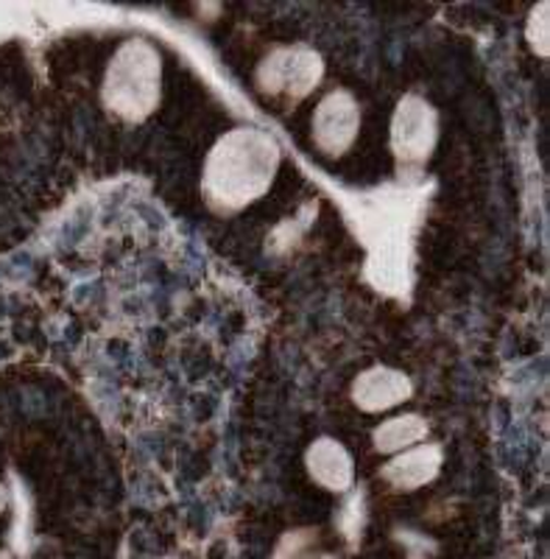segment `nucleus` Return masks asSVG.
Wrapping results in <instances>:
<instances>
[{
    "mask_svg": "<svg viewBox=\"0 0 550 559\" xmlns=\"http://www.w3.org/2000/svg\"><path fill=\"white\" fill-rule=\"evenodd\" d=\"M324 76V62L313 48L304 45H283L274 48L258 64L254 82L260 93L285 102H302L319 87Z\"/></svg>",
    "mask_w": 550,
    "mask_h": 559,
    "instance_id": "nucleus-3",
    "label": "nucleus"
},
{
    "mask_svg": "<svg viewBox=\"0 0 550 559\" xmlns=\"http://www.w3.org/2000/svg\"><path fill=\"white\" fill-rule=\"evenodd\" d=\"M428 437V423L419 414H399V417L386 419L374 431V451L378 453H399L419 445Z\"/></svg>",
    "mask_w": 550,
    "mask_h": 559,
    "instance_id": "nucleus-9",
    "label": "nucleus"
},
{
    "mask_svg": "<svg viewBox=\"0 0 550 559\" xmlns=\"http://www.w3.org/2000/svg\"><path fill=\"white\" fill-rule=\"evenodd\" d=\"M414 394L411 378L405 376L403 369L394 367H369L352 383V401L363 412H388L399 406Z\"/></svg>",
    "mask_w": 550,
    "mask_h": 559,
    "instance_id": "nucleus-6",
    "label": "nucleus"
},
{
    "mask_svg": "<svg viewBox=\"0 0 550 559\" xmlns=\"http://www.w3.org/2000/svg\"><path fill=\"white\" fill-rule=\"evenodd\" d=\"M304 467H308L310 478L330 492H344V489L352 487V456L338 439L319 437L304 453Z\"/></svg>",
    "mask_w": 550,
    "mask_h": 559,
    "instance_id": "nucleus-8",
    "label": "nucleus"
},
{
    "mask_svg": "<svg viewBox=\"0 0 550 559\" xmlns=\"http://www.w3.org/2000/svg\"><path fill=\"white\" fill-rule=\"evenodd\" d=\"M442 462V448L419 442V445L408 448V451L394 453L392 462L383 467V478H386L394 489H399V492H414V489L425 487V484H430L439 476Z\"/></svg>",
    "mask_w": 550,
    "mask_h": 559,
    "instance_id": "nucleus-7",
    "label": "nucleus"
},
{
    "mask_svg": "<svg viewBox=\"0 0 550 559\" xmlns=\"http://www.w3.org/2000/svg\"><path fill=\"white\" fill-rule=\"evenodd\" d=\"M0 559H12L7 551H0Z\"/></svg>",
    "mask_w": 550,
    "mask_h": 559,
    "instance_id": "nucleus-13",
    "label": "nucleus"
},
{
    "mask_svg": "<svg viewBox=\"0 0 550 559\" xmlns=\"http://www.w3.org/2000/svg\"><path fill=\"white\" fill-rule=\"evenodd\" d=\"M319 534L313 528H297V532H288L279 540L277 551H274V559H304L308 551L316 546Z\"/></svg>",
    "mask_w": 550,
    "mask_h": 559,
    "instance_id": "nucleus-11",
    "label": "nucleus"
},
{
    "mask_svg": "<svg viewBox=\"0 0 550 559\" xmlns=\"http://www.w3.org/2000/svg\"><path fill=\"white\" fill-rule=\"evenodd\" d=\"M104 104L121 121L140 123L163 98V57L146 39H129L109 59L104 73Z\"/></svg>",
    "mask_w": 550,
    "mask_h": 559,
    "instance_id": "nucleus-2",
    "label": "nucleus"
},
{
    "mask_svg": "<svg viewBox=\"0 0 550 559\" xmlns=\"http://www.w3.org/2000/svg\"><path fill=\"white\" fill-rule=\"evenodd\" d=\"M548 12H550V3H539V7L531 9V14H528V23H525V39H528V45H531V51L539 53V57H548V32H550V20H548Z\"/></svg>",
    "mask_w": 550,
    "mask_h": 559,
    "instance_id": "nucleus-10",
    "label": "nucleus"
},
{
    "mask_svg": "<svg viewBox=\"0 0 550 559\" xmlns=\"http://www.w3.org/2000/svg\"><path fill=\"white\" fill-rule=\"evenodd\" d=\"M279 143L258 127H238L215 140L204 163V197L218 213H238L272 188L279 171Z\"/></svg>",
    "mask_w": 550,
    "mask_h": 559,
    "instance_id": "nucleus-1",
    "label": "nucleus"
},
{
    "mask_svg": "<svg viewBox=\"0 0 550 559\" xmlns=\"http://www.w3.org/2000/svg\"><path fill=\"white\" fill-rule=\"evenodd\" d=\"M319 559H336V557H319Z\"/></svg>",
    "mask_w": 550,
    "mask_h": 559,
    "instance_id": "nucleus-14",
    "label": "nucleus"
},
{
    "mask_svg": "<svg viewBox=\"0 0 550 559\" xmlns=\"http://www.w3.org/2000/svg\"><path fill=\"white\" fill-rule=\"evenodd\" d=\"M439 140V112L417 93H408L392 115V152L399 168H419Z\"/></svg>",
    "mask_w": 550,
    "mask_h": 559,
    "instance_id": "nucleus-4",
    "label": "nucleus"
},
{
    "mask_svg": "<svg viewBox=\"0 0 550 559\" xmlns=\"http://www.w3.org/2000/svg\"><path fill=\"white\" fill-rule=\"evenodd\" d=\"M7 503H9V498H7V489L0 487V515H3V509H7Z\"/></svg>",
    "mask_w": 550,
    "mask_h": 559,
    "instance_id": "nucleus-12",
    "label": "nucleus"
},
{
    "mask_svg": "<svg viewBox=\"0 0 550 559\" xmlns=\"http://www.w3.org/2000/svg\"><path fill=\"white\" fill-rule=\"evenodd\" d=\"M361 129V107L349 90H333L313 112V143L327 157H342L352 148Z\"/></svg>",
    "mask_w": 550,
    "mask_h": 559,
    "instance_id": "nucleus-5",
    "label": "nucleus"
}]
</instances>
